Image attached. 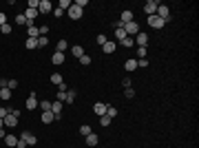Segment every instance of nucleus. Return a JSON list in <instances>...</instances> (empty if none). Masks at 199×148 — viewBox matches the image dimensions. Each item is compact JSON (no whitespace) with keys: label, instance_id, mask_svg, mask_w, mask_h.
<instances>
[{"label":"nucleus","instance_id":"nucleus-4","mask_svg":"<svg viewBox=\"0 0 199 148\" xmlns=\"http://www.w3.org/2000/svg\"><path fill=\"white\" fill-rule=\"evenodd\" d=\"M82 13H84V9H80V7H75V5L69 7V18H71V20H80Z\"/></svg>","mask_w":199,"mask_h":148},{"label":"nucleus","instance_id":"nucleus-46","mask_svg":"<svg viewBox=\"0 0 199 148\" xmlns=\"http://www.w3.org/2000/svg\"><path fill=\"white\" fill-rule=\"evenodd\" d=\"M5 22H7V16H5L2 11H0V27H2V24H5Z\"/></svg>","mask_w":199,"mask_h":148},{"label":"nucleus","instance_id":"nucleus-32","mask_svg":"<svg viewBox=\"0 0 199 148\" xmlns=\"http://www.w3.org/2000/svg\"><path fill=\"white\" fill-rule=\"evenodd\" d=\"M46 44H49V38L46 36H40L38 38V46H46Z\"/></svg>","mask_w":199,"mask_h":148},{"label":"nucleus","instance_id":"nucleus-41","mask_svg":"<svg viewBox=\"0 0 199 148\" xmlns=\"http://www.w3.org/2000/svg\"><path fill=\"white\" fill-rule=\"evenodd\" d=\"M38 5H40V0H29V9H38Z\"/></svg>","mask_w":199,"mask_h":148},{"label":"nucleus","instance_id":"nucleus-6","mask_svg":"<svg viewBox=\"0 0 199 148\" xmlns=\"http://www.w3.org/2000/svg\"><path fill=\"white\" fill-rule=\"evenodd\" d=\"M144 11H146V16H155L157 13V2L155 0H148V2L144 5Z\"/></svg>","mask_w":199,"mask_h":148},{"label":"nucleus","instance_id":"nucleus-18","mask_svg":"<svg viewBox=\"0 0 199 148\" xmlns=\"http://www.w3.org/2000/svg\"><path fill=\"white\" fill-rule=\"evenodd\" d=\"M66 49H69V42H66V40H60V42L56 44V51H58V53H64Z\"/></svg>","mask_w":199,"mask_h":148},{"label":"nucleus","instance_id":"nucleus-8","mask_svg":"<svg viewBox=\"0 0 199 148\" xmlns=\"http://www.w3.org/2000/svg\"><path fill=\"white\" fill-rule=\"evenodd\" d=\"M51 113L56 115V119H60V115H62V102H58V100H56V102L51 104Z\"/></svg>","mask_w":199,"mask_h":148},{"label":"nucleus","instance_id":"nucleus-49","mask_svg":"<svg viewBox=\"0 0 199 148\" xmlns=\"http://www.w3.org/2000/svg\"><path fill=\"white\" fill-rule=\"evenodd\" d=\"M18 148H27V141H22V139H18V144H16Z\"/></svg>","mask_w":199,"mask_h":148},{"label":"nucleus","instance_id":"nucleus-1","mask_svg":"<svg viewBox=\"0 0 199 148\" xmlns=\"http://www.w3.org/2000/svg\"><path fill=\"white\" fill-rule=\"evenodd\" d=\"M20 139H22V141H27V146H36V141H38L36 135L29 133V131H22V133H20Z\"/></svg>","mask_w":199,"mask_h":148},{"label":"nucleus","instance_id":"nucleus-24","mask_svg":"<svg viewBox=\"0 0 199 148\" xmlns=\"http://www.w3.org/2000/svg\"><path fill=\"white\" fill-rule=\"evenodd\" d=\"M73 100H75V91L71 88V91H66V100H64V102H66V104H73Z\"/></svg>","mask_w":199,"mask_h":148},{"label":"nucleus","instance_id":"nucleus-40","mask_svg":"<svg viewBox=\"0 0 199 148\" xmlns=\"http://www.w3.org/2000/svg\"><path fill=\"white\" fill-rule=\"evenodd\" d=\"M7 88H11V91L18 88V80H9V82H7Z\"/></svg>","mask_w":199,"mask_h":148},{"label":"nucleus","instance_id":"nucleus-23","mask_svg":"<svg viewBox=\"0 0 199 148\" xmlns=\"http://www.w3.org/2000/svg\"><path fill=\"white\" fill-rule=\"evenodd\" d=\"M0 97H2V100H11V88H0Z\"/></svg>","mask_w":199,"mask_h":148},{"label":"nucleus","instance_id":"nucleus-30","mask_svg":"<svg viewBox=\"0 0 199 148\" xmlns=\"http://www.w3.org/2000/svg\"><path fill=\"white\" fill-rule=\"evenodd\" d=\"M69 7H71V2H69V0H60V7H58V9H62V11H69Z\"/></svg>","mask_w":199,"mask_h":148},{"label":"nucleus","instance_id":"nucleus-14","mask_svg":"<svg viewBox=\"0 0 199 148\" xmlns=\"http://www.w3.org/2000/svg\"><path fill=\"white\" fill-rule=\"evenodd\" d=\"M53 119H56V115H53L51 111H44V113H42V124H51Z\"/></svg>","mask_w":199,"mask_h":148},{"label":"nucleus","instance_id":"nucleus-19","mask_svg":"<svg viewBox=\"0 0 199 148\" xmlns=\"http://www.w3.org/2000/svg\"><path fill=\"white\" fill-rule=\"evenodd\" d=\"M51 62H53V64H62V62H64V53H58V51H56V53L51 55Z\"/></svg>","mask_w":199,"mask_h":148},{"label":"nucleus","instance_id":"nucleus-10","mask_svg":"<svg viewBox=\"0 0 199 148\" xmlns=\"http://www.w3.org/2000/svg\"><path fill=\"white\" fill-rule=\"evenodd\" d=\"M38 104H40V102L36 100V93H31V95L27 97V108H29V111H33V108H36Z\"/></svg>","mask_w":199,"mask_h":148},{"label":"nucleus","instance_id":"nucleus-7","mask_svg":"<svg viewBox=\"0 0 199 148\" xmlns=\"http://www.w3.org/2000/svg\"><path fill=\"white\" fill-rule=\"evenodd\" d=\"M51 11H53L51 2H49V0H40V5H38V13H51Z\"/></svg>","mask_w":199,"mask_h":148},{"label":"nucleus","instance_id":"nucleus-45","mask_svg":"<svg viewBox=\"0 0 199 148\" xmlns=\"http://www.w3.org/2000/svg\"><path fill=\"white\" fill-rule=\"evenodd\" d=\"M7 113H9L7 108H2V106H0V119H5V117H7Z\"/></svg>","mask_w":199,"mask_h":148},{"label":"nucleus","instance_id":"nucleus-29","mask_svg":"<svg viewBox=\"0 0 199 148\" xmlns=\"http://www.w3.org/2000/svg\"><path fill=\"white\" fill-rule=\"evenodd\" d=\"M106 115H109V117L113 119V117L117 115V108H115V106H106Z\"/></svg>","mask_w":199,"mask_h":148},{"label":"nucleus","instance_id":"nucleus-47","mask_svg":"<svg viewBox=\"0 0 199 148\" xmlns=\"http://www.w3.org/2000/svg\"><path fill=\"white\" fill-rule=\"evenodd\" d=\"M53 16H56V18H62V16H64V11H62V9H56V11H53Z\"/></svg>","mask_w":199,"mask_h":148},{"label":"nucleus","instance_id":"nucleus-42","mask_svg":"<svg viewBox=\"0 0 199 148\" xmlns=\"http://www.w3.org/2000/svg\"><path fill=\"white\" fill-rule=\"evenodd\" d=\"M137 66H142V69H144V66H148V60H146V58H142V60H137Z\"/></svg>","mask_w":199,"mask_h":148},{"label":"nucleus","instance_id":"nucleus-13","mask_svg":"<svg viewBox=\"0 0 199 148\" xmlns=\"http://www.w3.org/2000/svg\"><path fill=\"white\" fill-rule=\"evenodd\" d=\"M97 144H100V137L95 133H89L86 135V146H97Z\"/></svg>","mask_w":199,"mask_h":148},{"label":"nucleus","instance_id":"nucleus-3","mask_svg":"<svg viewBox=\"0 0 199 148\" xmlns=\"http://www.w3.org/2000/svg\"><path fill=\"white\" fill-rule=\"evenodd\" d=\"M148 24H151L153 29H162V27H164L166 22H164V20H162V18H159V16L155 13V16H148Z\"/></svg>","mask_w":199,"mask_h":148},{"label":"nucleus","instance_id":"nucleus-31","mask_svg":"<svg viewBox=\"0 0 199 148\" xmlns=\"http://www.w3.org/2000/svg\"><path fill=\"white\" fill-rule=\"evenodd\" d=\"M16 24H27V18H24V13H18V16H16Z\"/></svg>","mask_w":199,"mask_h":148},{"label":"nucleus","instance_id":"nucleus-17","mask_svg":"<svg viewBox=\"0 0 199 148\" xmlns=\"http://www.w3.org/2000/svg\"><path fill=\"white\" fill-rule=\"evenodd\" d=\"M115 49H117L115 42H106V44L102 46V51H104V53H115Z\"/></svg>","mask_w":199,"mask_h":148},{"label":"nucleus","instance_id":"nucleus-26","mask_svg":"<svg viewBox=\"0 0 199 148\" xmlns=\"http://www.w3.org/2000/svg\"><path fill=\"white\" fill-rule=\"evenodd\" d=\"M51 82H53L56 86H60V84H62V75H60V73H53V75H51Z\"/></svg>","mask_w":199,"mask_h":148},{"label":"nucleus","instance_id":"nucleus-34","mask_svg":"<svg viewBox=\"0 0 199 148\" xmlns=\"http://www.w3.org/2000/svg\"><path fill=\"white\" fill-rule=\"evenodd\" d=\"M0 31H2L5 36H9V33H11V24H7V22H5L2 27H0Z\"/></svg>","mask_w":199,"mask_h":148},{"label":"nucleus","instance_id":"nucleus-22","mask_svg":"<svg viewBox=\"0 0 199 148\" xmlns=\"http://www.w3.org/2000/svg\"><path fill=\"white\" fill-rule=\"evenodd\" d=\"M115 38H117L119 42H122L124 38H126V31H124V27H117V29H115Z\"/></svg>","mask_w":199,"mask_h":148},{"label":"nucleus","instance_id":"nucleus-33","mask_svg":"<svg viewBox=\"0 0 199 148\" xmlns=\"http://www.w3.org/2000/svg\"><path fill=\"white\" fill-rule=\"evenodd\" d=\"M80 64H84V66H89V64H91V55H86V53H84V55L80 58Z\"/></svg>","mask_w":199,"mask_h":148},{"label":"nucleus","instance_id":"nucleus-9","mask_svg":"<svg viewBox=\"0 0 199 148\" xmlns=\"http://www.w3.org/2000/svg\"><path fill=\"white\" fill-rule=\"evenodd\" d=\"M122 24H129V22H133V11H129V9H124L122 11V20H119Z\"/></svg>","mask_w":199,"mask_h":148},{"label":"nucleus","instance_id":"nucleus-16","mask_svg":"<svg viewBox=\"0 0 199 148\" xmlns=\"http://www.w3.org/2000/svg\"><path fill=\"white\" fill-rule=\"evenodd\" d=\"M124 69H126L129 73H133L137 69V60H126V62H124Z\"/></svg>","mask_w":199,"mask_h":148},{"label":"nucleus","instance_id":"nucleus-12","mask_svg":"<svg viewBox=\"0 0 199 148\" xmlns=\"http://www.w3.org/2000/svg\"><path fill=\"white\" fill-rule=\"evenodd\" d=\"M135 42H137L139 46H146V42H148V33L139 31V33H137V38H135Z\"/></svg>","mask_w":199,"mask_h":148},{"label":"nucleus","instance_id":"nucleus-38","mask_svg":"<svg viewBox=\"0 0 199 148\" xmlns=\"http://www.w3.org/2000/svg\"><path fill=\"white\" fill-rule=\"evenodd\" d=\"M106 42H109V40H106V36H102V33L97 36V44H100V46H104Z\"/></svg>","mask_w":199,"mask_h":148},{"label":"nucleus","instance_id":"nucleus-21","mask_svg":"<svg viewBox=\"0 0 199 148\" xmlns=\"http://www.w3.org/2000/svg\"><path fill=\"white\" fill-rule=\"evenodd\" d=\"M71 55L82 58V55H84V49H82V46H71Z\"/></svg>","mask_w":199,"mask_h":148},{"label":"nucleus","instance_id":"nucleus-20","mask_svg":"<svg viewBox=\"0 0 199 148\" xmlns=\"http://www.w3.org/2000/svg\"><path fill=\"white\" fill-rule=\"evenodd\" d=\"M5 144H7V146H11V148H13V146H16V144H18V137H16V135H5Z\"/></svg>","mask_w":199,"mask_h":148},{"label":"nucleus","instance_id":"nucleus-11","mask_svg":"<svg viewBox=\"0 0 199 148\" xmlns=\"http://www.w3.org/2000/svg\"><path fill=\"white\" fill-rule=\"evenodd\" d=\"M93 111L102 117V115H106V104H102V102H97V104H93Z\"/></svg>","mask_w":199,"mask_h":148},{"label":"nucleus","instance_id":"nucleus-27","mask_svg":"<svg viewBox=\"0 0 199 148\" xmlns=\"http://www.w3.org/2000/svg\"><path fill=\"white\" fill-rule=\"evenodd\" d=\"M24 46H27V49H36V46H38V40H33V38H27Z\"/></svg>","mask_w":199,"mask_h":148},{"label":"nucleus","instance_id":"nucleus-15","mask_svg":"<svg viewBox=\"0 0 199 148\" xmlns=\"http://www.w3.org/2000/svg\"><path fill=\"white\" fill-rule=\"evenodd\" d=\"M27 36L33 38V40H38V38H40V29H38V27H27Z\"/></svg>","mask_w":199,"mask_h":148},{"label":"nucleus","instance_id":"nucleus-50","mask_svg":"<svg viewBox=\"0 0 199 148\" xmlns=\"http://www.w3.org/2000/svg\"><path fill=\"white\" fill-rule=\"evenodd\" d=\"M5 135H7V131H5V128H0V139H5Z\"/></svg>","mask_w":199,"mask_h":148},{"label":"nucleus","instance_id":"nucleus-2","mask_svg":"<svg viewBox=\"0 0 199 148\" xmlns=\"http://www.w3.org/2000/svg\"><path fill=\"white\" fill-rule=\"evenodd\" d=\"M124 31H126V36H137V33H139V24L133 20V22H129V24H124Z\"/></svg>","mask_w":199,"mask_h":148},{"label":"nucleus","instance_id":"nucleus-43","mask_svg":"<svg viewBox=\"0 0 199 148\" xmlns=\"http://www.w3.org/2000/svg\"><path fill=\"white\" fill-rule=\"evenodd\" d=\"M122 84H124V88H131V78H124Z\"/></svg>","mask_w":199,"mask_h":148},{"label":"nucleus","instance_id":"nucleus-48","mask_svg":"<svg viewBox=\"0 0 199 148\" xmlns=\"http://www.w3.org/2000/svg\"><path fill=\"white\" fill-rule=\"evenodd\" d=\"M38 29H40V36H46L49 33V27H38Z\"/></svg>","mask_w":199,"mask_h":148},{"label":"nucleus","instance_id":"nucleus-36","mask_svg":"<svg viewBox=\"0 0 199 148\" xmlns=\"http://www.w3.org/2000/svg\"><path fill=\"white\" fill-rule=\"evenodd\" d=\"M38 106H40L42 111H51V102H46V100H44V102H40Z\"/></svg>","mask_w":199,"mask_h":148},{"label":"nucleus","instance_id":"nucleus-37","mask_svg":"<svg viewBox=\"0 0 199 148\" xmlns=\"http://www.w3.org/2000/svg\"><path fill=\"white\" fill-rule=\"evenodd\" d=\"M80 133L86 137V135H89V133H93V131H91V126H86V124H84V126H80Z\"/></svg>","mask_w":199,"mask_h":148},{"label":"nucleus","instance_id":"nucleus-25","mask_svg":"<svg viewBox=\"0 0 199 148\" xmlns=\"http://www.w3.org/2000/svg\"><path fill=\"white\" fill-rule=\"evenodd\" d=\"M100 124H102L104 128H109V126H111V117H109V115H102V117H100Z\"/></svg>","mask_w":199,"mask_h":148},{"label":"nucleus","instance_id":"nucleus-51","mask_svg":"<svg viewBox=\"0 0 199 148\" xmlns=\"http://www.w3.org/2000/svg\"><path fill=\"white\" fill-rule=\"evenodd\" d=\"M0 128H5V122H2V119H0Z\"/></svg>","mask_w":199,"mask_h":148},{"label":"nucleus","instance_id":"nucleus-44","mask_svg":"<svg viewBox=\"0 0 199 148\" xmlns=\"http://www.w3.org/2000/svg\"><path fill=\"white\" fill-rule=\"evenodd\" d=\"M66 91H69V88H66V84H64V82H62V84H60V86H58V93H66Z\"/></svg>","mask_w":199,"mask_h":148},{"label":"nucleus","instance_id":"nucleus-5","mask_svg":"<svg viewBox=\"0 0 199 148\" xmlns=\"http://www.w3.org/2000/svg\"><path fill=\"white\" fill-rule=\"evenodd\" d=\"M157 16H159L164 22H168V20H170V9H168L166 5H157Z\"/></svg>","mask_w":199,"mask_h":148},{"label":"nucleus","instance_id":"nucleus-35","mask_svg":"<svg viewBox=\"0 0 199 148\" xmlns=\"http://www.w3.org/2000/svg\"><path fill=\"white\" fill-rule=\"evenodd\" d=\"M124 97H129V100H131V97H135V91H133V86H131V88H124Z\"/></svg>","mask_w":199,"mask_h":148},{"label":"nucleus","instance_id":"nucleus-28","mask_svg":"<svg viewBox=\"0 0 199 148\" xmlns=\"http://www.w3.org/2000/svg\"><path fill=\"white\" fill-rule=\"evenodd\" d=\"M119 44H124V46H133V44H135V40H133L131 36H126V38H124V40L119 42Z\"/></svg>","mask_w":199,"mask_h":148},{"label":"nucleus","instance_id":"nucleus-39","mask_svg":"<svg viewBox=\"0 0 199 148\" xmlns=\"http://www.w3.org/2000/svg\"><path fill=\"white\" fill-rule=\"evenodd\" d=\"M137 55H139V60L146 58V46H137Z\"/></svg>","mask_w":199,"mask_h":148}]
</instances>
